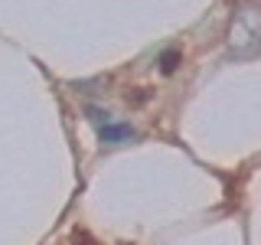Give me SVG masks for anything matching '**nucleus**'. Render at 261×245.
<instances>
[{
    "instance_id": "20e7f679",
    "label": "nucleus",
    "mask_w": 261,
    "mask_h": 245,
    "mask_svg": "<svg viewBox=\"0 0 261 245\" xmlns=\"http://www.w3.org/2000/svg\"><path fill=\"white\" fill-rule=\"evenodd\" d=\"M88 118H92V121H108V111H101V108H88Z\"/></svg>"
},
{
    "instance_id": "f03ea898",
    "label": "nucleus",
    "mask_w": 261,
    "mask_h": 245,
    "mask_svg": "<svg viewBox=\"0 0 261 245\" xmlns=\"http://www.w3.org/2000/svg\"><path fill=\"white\" fill-rule=\"evenodd\" d=\"M137 137V131L130 128V125H101V131H98V141L101 144H124V141H134Z\"/></svg>"
},
{
    "instance_id": "f257e3e1",
    "label": "nucleus",
    "mask_w": 261,
    "mask_h": 245,
    "mask_svg": "<svg viewBox=\"0 0 261 245\" xmlns=\"http://www.w3.org/2000/svg\"><path fill=\"white\" fill-rule=\"evenodd\" d=\"M228 46L235 56H251L261 46V7L258 4H242L232 16L228 27Z\"/></svg>"
},
{
    "instance_id": "7ed1b4c3",
    "label": "nucleus",
    "mask_w": 261,
    "mask_h": 245,
    "mask_svg": "<svg viewBox=\"0 0 261 245\" xmlns=\"http://www.w3.org/2000/svg\"><path fill=\"white\" fill-rule=\"evenodd\" d=\"M179 59H183V56H179V49H167V53H160V72H163V76H173Z\"/></svg>"
}]
</instances>
